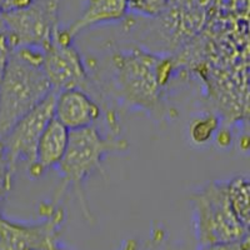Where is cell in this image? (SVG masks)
Returning <instances> with one entry per match:
<instances>
[{"label": "cell", "instance_id": "3", "mask_svg": "<svg viewBox=\"0 0 250 250\" xmlns=\"http://www.w3.org/2000/svg\"><path fill=\"white\" fill-rule=\"evenodd\" d=\"M129 150V142L117 134L103 135L94 125L69 133L65 155L58 165V170L65 185H71L83 203L86 216L88 203L84 194V183L100 163L111 154H124Z\"/></svg>", "mask_w": 250, "mask_h": 250}, {"label": "cell", "instance_id": "6", "mask_svg": "<svg viewBox=\"0 0 250 250\" xmlns=\"http://www.w3.org/2000/svg\"><path fill=\"white\" fill-rule=\"evenodd\" d=\"M44 208L37 222H17L0 214V250H48L58 244L66 213L55 204Z\"/></svg>", "mask_w": 250, "mask_h": 250}, {"label": "cell", "instance_id": "15", "mask_svg": "<svg viewBox=\"0 0 250 250\" xmlns=\"http://www.w3.org/2000/svg\"><path fill=\"white\" fill-rule=\"evenodd\" d=\"M14 169V165L9 160L3 140L0 139V207L12 188Z\"/></svg>", "mask_w": 250, "mask_h": 250}, {"label": "cell", "instance_id": "13", "mask_svg": "<svg viewBox=\"0 0 250 250\" xmlns=\"http://www.w3.org/2000/svg\"><path fill=\"white\" fill-rule=\"evenodd\" d=\"M219 118L214 114H202L191 119L188 126V137L194 145H207L215 138L219 130Z\"/></svg>", "mask_w": 250, "mask_h": 250}, {"label": "cell", "instance_id": "22", "mask_svg": "<svg viewBox=\"0 0 250 250\" xmlns=\"http://www.w3.org/2000/svg\"><path fill=\"white\" fill-rule=\"evenodd\" d=\"M4 33V24L3 21H1V19H0V34H3Z\"/></svg>", "mask_w": 250, "mask_h": 250}, {"label": "cell", "instance_id": "12", "mask_svg": "<svg viewBox=\"0 0 250 250\" xmlns=\"http://www.w3.org/2000/svg\"><path fill=\"white\" fill-rule=\"evenodd\" d=\"M227 194L231 209L245 227L250 224V183L248 176L238 175L227 180Z\"/></svg>", "mask_w": 250, "mask_h": 250}, {"label": "cell", "instance_id": "18", "mask_svg": "<svg viewBox=\"0 0 250 250\" xmlns=\"http://www.w3.org/2000/svg\"><path fill=\"white\" fill-rule=\"evenodd\" d=\"M12 45L9 43L8 38L5 33L0 34V82L3 79L4 73H5L6 65H8V60L12 53Z\"/></svg>", "mask_w": 250, "mask_h": 250}, {"label": "cell", "instance_id": "21", "mask_svg": "<svg viewBox=\"0 0 250 250\" xmlns=\"http://www.w3.org/2000/svg\"><path fill=\"white\" fill-rule=\"evenodd\" d=\"M48 250H68V249H65V248H62V247H60V245L55 244V245H53V247L49 248Z\"/></svg>", "mask_w": 250, "mask_h": 250}, {"label": "cell", "instance_id": "17", "mask_svg": "<svg viewBox=\"0 0 250 250\" xmlns=\"http://www.w3.org/2000/svg\"><path fill=\"white\" fill-rule=\"evenodd\" d=\"M196 250H249V238L234 242L213 243V244L196 247Z\"/></svg>", "mask_w": 250, "mask_h": 250}, {"label": "cell", "instance_id": "11", "mask_svg": "<svg viewBox=\"0 0 250 250\" xmlns=\"http://www.w3.org/2000/svg\"><path fill=\"white\" fill-rule=\"evenodd\" d=\"M128 12L126 0H85L80 17L71 25L60 29V33L66 39L74 40L80 31L99 24L119 21Z\"/></svg>", "mask_w": 250, "mask_h": 250}, {"label": "cell", "instance_id": "9", "mask_svg": "<svg viewBox=\"0 0 250 250\" xmlns=\"http://www.w3.org/2000/svg\"><path fill=\"white\" fill-rule=\"evenodd\" d=\"M54 118L69 131L79 130L97 125L102 118V108L84 89H64L57 91Z\"/></svg>", "mask_w": 250, "mask_h": 250}, {"label": "cell", "instance_id": "7", "mask_svg": "<svg viewBox=\"0 0 250 250\" xmlns=\"http://www.w3.org/2000/svg\"><path fill=\"white\" fill-rule=\"evenodd\" d=\"M55 97L57 91L51 90L1 138L9 160L14 168L19 163H26L30 168L35 162V151L40 135L48 123L54 118Z\"/></svg>", "mask_w": 250, "mask_h": 250}, {"label": "cell", "instance_id": "10", "mask_svg": "<svg viewBox=\"0 0 250 250\" xmlns=\"http://www.w3.org/2000/svg\"><path fill=\"white\" fill-rule=\"evenodd\" d=\"M70 131L55 118L48 123L39 138L35 151V162L29 168L31 178H39L49 169L58 168L65 155Z\"/></svg>", "mask_w": 250, "mask_h": 250}, {"label": "cell", "instance_id": "5", "mask_svg": "<svg viewBox=\"0 0 250 250\" xmlns=\"http://www.w3.org/2000/svg\"><path fill=\"white\" fill-rule=\"evenodd\" d=\"M60 1L43 0L0 13L4 33L12 48H43L59 28Z\"/></svg>", "mask_w": 250, "mask_h": 250}, {"label": "cell", "instance_id": "16", "mask_svg": "<svg viewBox=\"0 0 250 250\" xmlns=\"http://www.w3.org/2000/svg\"><path fill=\"white\" fill-rule=\"evenodd\" d=\"M130 12L144 17L160 15L168 5V0H126Z\"/></svg>", "mask_w": 250, "mask_h": 250}, {"label": "cell", "instance_id": "20", "mask_svg": "<svg viewBox=\"0 0 250 250\" xmlns=\"http://www.w3.org/2000/svg\"><path fill=\"white\" fill-rule=\"evenodd\" d=\"M120 250H148L146 249V245L145 243H139L137 239H128L126 242H124V244L122 245V249Z\"/></svg>", "mask_w": 250, "mask_h": 250}, {"label": "cell", "instance_id": "1", "mask_svg": "<svg viewBox=\"0 0 250 250\" xmlns=\"http://www.w3.org/2000/svg\"><path fill=\"white\" fill-rule=\"evenodd\" d=\"M51 90L43 70L42 49L13 48L0 82V139Z\"/></svg>", "mask_w": 250, "mask_h": 250}, {"label": "cell", "instance_id": "2", "mask_svg": "<svg viewBox=\"0 0 250 250\" xmlns=\"http://www.w3.org/2000/svg\"><path fill=\"white\" fill-rule=\"evenodd\" d=\"M120 97L128 105L149 114H162V91L171 71L169 60L153 57L142 50L117 53L113 58Z\"/></svg>", "mask_w": 250, "mask_h": 250}, {"label": "cell", "instance_id": "19", "mask_svg": "<svg viewBox=\"0 0 250 250\" xmlns=\"http://www.w3.org/2000/svg\"><path fill=\"white\" fill-rule=\"evenodd\" d=\"M33 3V0H0V13L10 10V9L24 8Z\"/></svg>", "mask_w": 250, "mask_h": 250}, {"label": "cell", "instance_id": "14", "mask_svg": "<svg viewBox=\"0 0 250 250\" xmlns=\"http://www.w3.org/2000/svg\"><path fill=\"white\" fill-rule=\"evenodd\" d=\"M145 245L148 250H189L180 243L171 240L168 231L160 224L153 228L150 238Z\"/></svg>", "mask_w": 250, "mask_h": 250}, {"label": "cell", "instance_id": "4", "mask_svg": "<svg viewBox=\"0 0 250 250\" xmlns=\"http://www.w3.org/2000/svg\"><path fill=\"white\" fill-rule=\"evenodd\" d=\"M196 247L249 238L245 227L229 204L227 180L200 185L190 195Z\"/></svg>", "mask_w": 250, "mask_h": 250}, {"label": "cell", "instance_id": "8", "mask_svg": "<svg viewBox=\"0 0 250 250\" xmlns=\"http://www.w3.org/2000/svg\"><path fill=\"white\" fill-rule=\"evenodd\" d=\"M60 28L55 30L48 43L42 48L43 70L53 90L80 88L85 90L88 71L73 40L60 34Z\"/></svg>", "mask_w": 250, "mask_h": 250}]
</instances>
